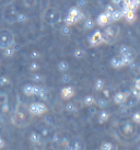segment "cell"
<instances>
[{"label":"cell","instance_id":"cell-1","mask_svg":"<svg viewBox=\"0 0 140 150\" xmlns=\"http://www.w3.org/2000/svg\"><path fill=\"white\" fill-rule=\"evenodd\" d=\"M117 138L125 145H130L138 142L140 132L136 123L132 121H124L117 128Z\"/></svg>","mask_w":140,"mask_h":150},{"label":"cell","instance_id":"cell-2","mask_svg":"<svg viewBox=\"0 0 140 150\" xmlns=\"http://www.w3.org/2000/svg\"><path fill=\"white\" fill-rule=\"evenodd\" d=\"M33 118V115L31 114L29 110V106L23 103L18 96L17 104L14 108V113L11 118V123L16 126L17 128H25L31 124Z\"/></svg>","mask_w":140,"mask_h":150},{"label":"cell","instance_id":"cell-3","mask_svg":"<svg viewBox=\"0 0 140 150\" xmlns=\"http://www.w3.org/2000/svg\"><path fill=\"white\" fill-rule=\"evenodd\" d=\"M101 33H102V38H103V43L113 45L117 42V40L119 38L120 28L116 24H107Z\"/></svg>","mask_w":140,"mask_h":150},{"label":"cell","instance_id":"cell-4","mask_svg":"<svg viewBox=\"0 0 140 150\" xmlns=\"http://www.w3.org/2000/svg\"><path fill=\"white\" fill-rule=\"evenodd\" d=\"M42 19L48 25H56L60 23L62 20V13L60 10L54 7H48L43 11L42 14Z\"/></svg>","mask_w":140,"mask_h":150},{"label":"cell","instance_id":"cell-5","mask_svg":"<svg viewBox=\"0 0 140 150\" xmlns=\"http://www.w3.org/2000/svg\"><path fill=\"white\" fill-rule=\"evenodd\" d=\"M16 43L14 34L10 29H0V50L12 46Z\"/></svg>","mask_w":140,"mask_h":150},{"label":"cell","instance_id":"cell-6","mask_svg":"<svg viewBox=\"0 0 140 150\" xmlns=\"http://www.w3.org/2000/svg\"><path fill=\"white\" fill-rule=\"evenodd\" d=\"M84 19H86L84 13L78 7H74V8H71L69 10L68 16L65 19V22H66L67 25H74L76 23H78V22L84 20Z\"/></svg>","mask_w":140,"mask_h":150},{"label":"cell","instance_id":"cell-7","mask_svg":"<svg viewBox=\"0 0 140 150\" xmlns=\"http://www.w3.org/2000/svg\"><path fill=\"white\" fill-rule=\"evenodd\" d=\"M119 56L123 59L125 66H129L130 64L135 62L137 53L136 50L129 46H122L119 48Z\"/></svg>","mask_w":140,"mask_h":150},{"label":"cell","instance_id":"cell-8","mask_svg":"<svg viewBox=\"0 0 140 150\" xmlns=\"http://www.w3.org/2000/svg\"><path fill=\"white\" fill-rule=\"evenodd\" d=\"M29 110L33 116H41L48 111V108L44 102H33L29 105Z\"/></svg>","mask_w":140,"mask_h":150},{"label":"cell","instance_id":"cell-9","mask_svg":"<svg viewBox=\"0 0 140 150\" xmlns=\"http://www.w3.org/2000/svg\"><path fill=\"white\" fill-rule=\"evenodd\" d=\"M103 43V38H102V33L101 31H95L90 35L89 38V44L92 47H98Z\"/></svg>","mask_w":140,"mask_h":150},{"label":"cell","instance_id":"cell-10","mask_svg":"<svg viewBox=\"0 0 140 150\" xmlns=\"http://www.w3.org/2000/svg\"><path fill=\"white\" fill-rule=\"evenodd\" d=\"M30 142L33 144L34 146L37 147V148H40V145H44L45 142L43 140V137L41 136V134L38 133V132H32V133L30 134Z\"/></svg>","mask_w":140,"mask_h":150},{"label":"cell","instance_id":"cell-11","mask_svg":"<svg viewBox=\"0 0 140 150\" xmlns=\"http://www.w3.org/2000/svg\"><path fill=\"white\" fill-rule=\"evenodd\" d=\"M74 96V89L71 86H66L60 90V98L62 100H70Z\"/></svg>","mask_w":140,"mask_h":150},{"label":"cell","instance_id":"cell-12","mask_svg":"<svg viewBox=\"0 0 140 150\" xmlns=\"http://www.w3.org/2000/svg\"><path fill=\"white\" fill-rule=\"evenodd\" d=\"M110 17H111V13H108V12L101 13L99 17H98V19H96L98 25H100V26H106L107 24H110V23H111Z\"/></svg>","mask_w":140,"mask_h":150},{"label":"cell","instance_id":"cell-13","mask_svg":"<svg viewBox=\"0 0 140 150\" xmlns=\"http://www.w3.org/2000/svg\"><path fill=\"white\" fill-rule=\"evenodd\" d=\"M123 14L124 18L127 20L129 23H132V22L136 21L137 19V14H136V10H132V9H126L123 8Z\"/></svg>","mask_w":140,"mask_h":150},{"label":"cell","instance_id":"cell-14","mask_svg":"<svg viewBox=\"0 0 140 150\" xmlns=\"http://www.w3.org/2000/svg\"><path fill=\"white\" fill-rule=\"evenodd\" d=\"M127 99H128V93H126V92H117L115 96H114V98H113L114 102L118 105L126 103Z\"/></svg>","mask_w":140,"mask_h":150},{"label":"cell","instance_id":"cell-15","mask_svg":"<svg viewBox=\"0 0 140 150\" xmlns=\"http://www.w3.org/2000/svg\"><path fill=\"white\" fill-rule=\"evenodd\" d=\"M111 66L113 68H115V69H118V68H123L125 66V64H124L120 56H114L111 59Z\"/></svg>","mask_w":140,"mask_h":150},{"label":"cell","instance_id":"cell-16","mask_svg":"<svg viewBox=\"0 0 140 150\" xmlns=\"http://www.w3.org/2000/svg\"><path fill=\"white\" fill-rule=\"evenodd\" d=\"M110 116H111V114L107 112L106 110H104L103 108V110L99 113V118H98L99 124H104V123H106V122L110 120Z\"/></svg>","mask_w":140,"mask_h":150},{"label":"cell","instance_id":"cell-17","mask_svg":"<svg viewBox=\"0 0 140 150\" xmlns=\"http://www.w3.org/2000/svg\"><path fill=\"white\" fill-rule=\"evenodd\" d=\"M4 53H2V55H4V57H7V58H10V57H12L13 55L16 54V52H17V48H16V46H14V44H13L12 46H10V47H7V48H4Z\"/></svg>","mask_w":140,"mask_h":150},{"label":"cell","instance_id":"cell-18","mask_svg":"<svg viewBox=\"0 0 140 150\" xmlns=\"http://www.w3.org/2000/svg\"><path fill=\"white\" fill-rule=\"evenodd\" d=\"M124 18V14H123V11L122 10H114L113 12L111 13V17H110V19H111V21L115 22V21H118V20H120V19H123Z\"/></svg>","mask_w":140,"mask_h":150},{"label":"cell","instance_id":"cell-19","mask_svg":"<svg viewBox=\"0 0 140 150\" xmlns=\"http://www.w3.org/2000/svg\"><path fill=\"white\" fill-rule=\"evenodd\" d=\"M64 110L69 113H74V112H77L79 108H78V106H77V103H76V102H68V103L64 106Z\"/></svg>","mask_w":140,"mask_h":150},{"label":"cell","instance_id":"cell-20","mask_svg":"<svg viewBox=\"0 0 140 150\" xmlns=\"http://www.w3.org/2000/svg\"><path fill=\"white\" fill-rule=\"evenodd\" d=\"M57 68L58 70L60 71V72H67L68 71V69H69V64L67 63L66 60H62V62H59V63L57 64Z\"/></svg>","mask_w":140,"mask_h":150},{"label":"cell","instance_id":"cell-21","mask_svg":"<svg viewBox=\"0 0 140 150\" xmlns=\"http://www.w3.org/2000/svg\"><path fill=\"white\" fill-rule=\"evenodd\" d=\"M95 104H96L98 108H100L101 110H103V108H107V105H108V101H107V99H105V98H101V99H96Z\"/></svg>","mask_w":140,"mask_h":150},{"label":"cell","instance_id":"cell-22","mask_svg":"<svg viewBox=\"0 0 140 150\" xmlns=\"http://www.w3.org/2000/svg\"><path fill=\"white\" fill-rule=\"evenodd\" d=\"M22 92H23V94L26 96H33V84H25L23 89H22Z\"/></svg>","mask_w":140,"mask_h":150},{"label":"cell","instance_id":"cell-23","mask_svg":"<svg viewBox=\"0 0 140 150\" xmlns=\"http://www.w3.org/2000/svg\"><path fill=\"white\" fill-rule=\"evenodd\" d=\"M95 101H96V99L93 96H87L83 99V104L87 105V106H92L95 104Z\"/></svg>","mask_w":140,"mask_h":150},{"label":"cell","instance_id":"cell-24","mask_svg":"<svg viewBox=\"0 0 140 150\" xmlns=\"http://www.w3.org/2000/svg\"><path fill=\"white\" fill-rule=\"evenodd\" d=\"M29 20V17L24 14V13H17V16H16V19H14V21L18 22V23H25V22H28Z\"/></svg>","mask_w":140,"mask_h":150},{"label":"cell","instance_id":"cell-25","mask_svg":"<svg viewBox=\"0 0 140 150\" xmlns=\"http://www.w3.org/2000/svg\"><path fill=\"white\" fill-rule=\"evenodd\" d=\"M52 110L55 113H60L64 110V105L62 104L60 101H55L53 103V105H52Z\"/></svg>","mask_w":140,"mask_h":150},{"label":"cell","instance_id":"cell-26","mask_svg":"<svg viewBox=\"0 0 140 150\" xmlns=\"http://www.w3.org/2000/svg\"><path fill=\"white\" fill-rule=\"evenodd\" d=\"M105 87V82H104V80L102 79H98L95 81L94 83V90L95 91H102Z\"/></svg>","mask_w":140,"mask_h":150},{"label":"cell","instance_id":"cell-27","mask_svg":"<svg viewBox=\"0 0 140 150\" xmlns=\"http://www.w3.org/2000/svg\"><path fill=\"white\" fill-rule=\"evenodd\" d=\"M41 69V66H40V64L37 63V62H32V63L29 64V70L31 72H36Z\"/></svg>","mask_w":140,"mask_h":150},{"label":"cell","instance_id":"cell-28","mask_svg":"<svg viewBox=\"0 0 140 150\" xmlns=\"http://www.w3.org/2000/svg\"><path fill=\"white\" fill-rule=\"evenodd\" d=\"M84 55H86V52H84L82 48H76V50H74V56L77 59L83 58V57H84Z\"/></svg>","mask_w":140,"mask_h":150},{"label":"cell","instance_id":"cell-29","mask_svg":"<svg viewBox=\"0 0 140 150\" xmlns=\"http://www.w3.org/2000/svg\"><path fill=\"white\" fill-rule=\"evenodd\" d=\"M24 7L28 9H33L37 4V0H23Z\"/></svg>","mask_w":140,"mask_h":150},{"label":"cell","instance_id":"cell-30","mask_svg":"<svg viewBox=\"0 0 140 150\" xmlns=\"http://www.w3.org/2000/svg\"><path fill=\"white\" fill-rule=\"evenodd\" d=\"M44 123H45L48 127H54V126H55V120H54V117L50 116V115H46V116L44 117Z\"/></svg>","mask_w":140,"mask_h":150},{"label":"cell","instance_id":"cell-31","mask_svg":"<svg viewBox=\"0 0 140 150\" xmlns=\"http://www.w3.org/2000/svg\"><path fill=\"white\" fill-rule=\"evenodd\" d=\"M94 26V21L92 19H84V23H83V28L86 30H92Z\"/></svg>","mask_w":140,"mask_h":150},{"label":"cell","instance_id":"cell-32","mask_svg":"<svg viewBox=\"0 0 140 150\" xmlns=\"http://www.w3.org/2000/svg\"><path fill=\"white\" fill-rule=\"evenodd\" d=\"M44 90H45V88L41 87V86H38V84H33V96H40V94H41Z\"/></svg>","mask_w":140,"mask_h":150},{"label":"cell","instance_id":"cell-33","mask_svg":"<svg viewBox=\"0 0 140 150\" xmlns=\"http://www.w3.org/2000/svg\"><path fill=\"white\" fill-rule=\"evenodd\" d=\"M6 103H9L8 94L6 92H0V106H2Z\"/></svg>","mask_w":140,"mask_h":150},{"label":"cell","instance_id":"cell-34","mask_svg":"<svg viewBox=\"0 0 140 150\" xmlns=\"http://www.w3.org/2000/svg\"><path fill=\"white\" fill-rule=\"evenodd\" d=\"M72 147H74V150H81V149H84V144L80 139H76Z\"/></svg>","mask_w":140,"mask_h":150},{"label":"cell","instance_id":"cell-35","mask_svg":"<svg viewBox=\"0 0 140 150\" xmlns=\"http://www.w3.org/2000/svg\"><path fill=\"white\" fill-rule=\"evenodd\" d=\"M115 147L113 146V144L110 142H104L101 146H100V149H102V150H112V149H114Z\"/></svg>","mask_w":140,"mask_h":150},{"label":"cell","instance_id":"cell-36","mask_svg":"<svg viewBox=\"0 0 140 150\" xmlns=\"http://www.w3.org/2000/svg\"><path fill=\"white\" fill-rule=\"evenodd\" d=\"M43 77H42V75H40V74H37L36 72H34L33 75L31 76V80L33 81V82H36V83H38V82H41V81H43Z\"/></svg>","mask_w":140,"mask_h":150},{"label":"cell","instance_id":"cell-37","mask_svg":"<svg viewBox=\"0 0 140 150\" xmlns=\"http://www.w3.org/2000/svg\"><path fill=\"white\" fill-rule=\"evenodd\" d=\"M58 145H60V147H62V148H67V147L70 145L69 142V139L66 137H62L59 139V142H58Z\"/></svg>","mask_w":140,"mask_h":150},{"label":"cell","instance_id":"cell-38","mask_svg":"<svg viewBox=\"0 0 140 150\" xmlns=\"http://www.w3.org/2000/svg\"><path fill=\"white\" fill-rule=\"evenodd\" d=\"M72 80V77L66 72H64V75L62 76V78H60V81H62V83H69L70 81Z\"/></svg>","mask_w":140,"mask_h":150},{"label":"cell","instance_id":"cell-39","mask_svg":"<svg viewBox=\"0 0 140 150\" xmlns=\"http://www.w3.org/2000/svg\"><path fill=\"white\" fill-rule=\"evenodd\" d=\"M38 133L41 134V136L43 138H46L48 135H49V130H48V126L46 125L45 127H41V129H40V132Z\"/></svg>","mask_w":140,"mask_h":150},{"label":"cell","instance_id":"cell-40","mask_svg":"<svg viewBox=\"0 0 140 150\" xmlns=\"http://www.w3.org/2000/svg\"><path fill=\"white\" fill-rule=\"evenodd\" d=\"M10 83V79L7 76H0V87H4Z\"/></svg>","mask_w":140,"mask_h":150},{"label":"cell","instance_id":"cell-41","mask_svg":"<svg viewBox=\"0 0 140 150\" xmlns=\"http://www.w3.org/2000/svg\"><path fill=\"white\" fill-rule=\"evenodd\" d=\"M129 68H130V71H132L135 76L139 75V71H138V65H137V64H135V62L129 65Z\"/></svg>","mask_w":140,"mask_h":150},{"label":"cell","instance_id":"cell-42","mask_svg":"<svg viewBox=\"0 0 140 150\" xmlns=\"http://www.w3.org/2000/svg\"><path fill=\"white\" fill-rule=\"evenodd\" d=\"M40 99H41L42 101H47L48 99H49V92L45 89V90L40 94Z\"/></svg>","mask_w":140,"mask_h":150},{"label":"cell","instance_id":"cell-43","mask_svg":"<svg viewBox=\"0 0 140 150\" xmlns=\"http://www.w3.org/2000/svg\"><path fill=\"white\" fill-rule=\"evenodd\" d=\"M132 121L135 122L137 125H139L140 124V112H136V113H134V114H132Z\"/></svg>","mask_w":140,"mask_h":150},{"label":"cell","instance_id":"cell-44","mask_svg":"<svg viewBox=\"0 0 140 150\" xmlns=\"http://www.w3.org/2000/svg\"><path fill=\"white\" fill-rule=\"evenodd\" d=\"M62 33L64 35H66V36H69L70 34H71V30H70V25H65L64 28L62 29Z\"/></svg>","mask_w":140,"mask_h":150},{"label":"cell","instance_id":"cell-45","mask_svg":"<svg viewBox=\"0 0 140 150\" xmlns=\"http://www.w3.org/2000/svg\"><path fill=\"white\" fill-rule=\"evenodd\" d=\"M30 57H31V59H38V58H41V53H40V52H37V50H33V52H31V54H30Z\"/></svg>","mask_w":140,"mask_h":150},{"label":"cell","instance_id":"cell-46","mask_svg":"<svg viewBox=\"0 0 140 150\" xmlns=\"http://www.w3.org/2000/svg\"><path fill=\"white\" fill-rule=\"evenodd\" d=\"M127 102V106L128 108H132V106H135V105L138 103V101H137V99L134 96V99H132V100H129V101H126Z\"/></svg>","mask_w":140,"mask_h":150},{"label":"cell","instance_id":"cell-47","mask_svg":"<svg viewBox=\"0 0 140 150\" xmlns=\"http://www.w3.org/2000/svg\"><path fill=\"white\" fill-rule=\"evenodd\" d=\"M101 92H102V94L104 96V98H105V99H108V98L111 96V92H110V90H108V89H103Z\"/></svg>","mask_w":140,"mask_h":150},{"label":"cell","instance_id":"cell-48","mask_svg":"<svg viewBox=\"0 0 140 150\" xmlns=\"http://www.w3.org/2000/svg\"><path fill=\"white\" fill-rule=\"evenodd\" d=\"M132 7H134V9L137 10L140 7V0H132Z\"/></svg>","mask_w":140,"mask_h":150},{"label":"cell","instance_id":"cell-49","mask_svg":"<svg viewBox=\"0 0 140 150\" xmlns=\"http://www.w3.org/2000/svg\"><path fill=\"white\" fill-rule=\"evenodd\" d=\"M115 9H114V7L112 6V4H107L106 6V9H105V12H108V13H112L113 11H114Z\"/></svg>","mask_w":140,"mask_h":150},{"label":"cell","instance_id":"cell-50","mask_svg":"<svg viewBox=\"0 0 140 150\" xmlns=\"http://www.w3.org/2000/svg\"><path fill=\"white\" fill-rule=\"evenodd\" d=\"M0 108H1V111L4 113H7L9 111V103H6V104H4L2 106H0Z\"/></svg>","mask_w":140,"mask_h":150},{"label":"cell","instance_id":"cell-51","mask_svg":"<svg viewBox=\"0 0 140 150\" xmlns=\"http://www.w3.org/2000/svg\"><path fill=\"white\" fill-rule=\"evenodd\" d=\"M134 87L136 88L137 90H140V78H137L136 80H135V86Z\"/></svg>","mask_w":140,"mask_h":150},{"label":"cell","instance_id":"cell-52","mask_svg":"<svg viewBox=\"0 0 140 150\" xmlns=\"http://www.w3.org/2000/svg\"><path fill=\"white\" fill-rule=\"evenodd\" d=\"M96 112H98L96 108H92V106H90V110H89V113H90V115H95V114H96Z\"/></svg>","mask_w":140,"mask_h":150},{"label":"cell","instance_id":"cell-53","mask_svg":"<svg viewBox=\"0 0 140 150\" xmlns=\"http://www.w3.org/2000/svg\"><path fill=\"white\" fill-rule=\"evenodd\" d=\"M130 92H132V96H135V98H136L137 94H138V92H139V90H137L136 88L134 87V88H132V91H130Z\"/></svg>","mask_w":140,"mask_h":150},{"label":"cell","instance_id":"cell-54","mask_svg":"<svg viewBox=\"0 0 140 150\" xmlns=\"http://www.w3.org/2000/svg\"><path fill=\"white\" fill-rule=\"evenodd\" d=\"M77 4H78V7H84L87 4V1L86 0H79Z\"/></svg>","mask_w":140,"mask_h":150},{"label":"cell","instance_id":"cell-55","mask_svg":"<svg viewBox=\"0 0 140 150\" xmlns=\"http://www.w3.org/2000/svg\"><path fill=\"white\" fill-rule=\"evenodd\" d=\"M111 1L114 6H119V4H122V1H123V0H111Z\"/></svg>","mask_w":140,"mask_h":150},{"label":"cell","instance_id":"cell-56","mask_svg":"<svg viewBox=\"0 0 140 150\" xmlns=\"http://www.w3.org/2000/svg\"><path fill=\"white\" fill-rule=\"evenodd\" d=\"M4 145H6V142L4 140V138L0 137V149H2L4 147Z\"/></svg>","mask_w":140,"mask_h":150},{"label":"cell","instance_id":"cell-57","mask_svg":"<svg viewBox=\"0 0 140 150\" xmlns=\"http://www.w3.org/2000/svg\"><path fill=\"white\" fill-rule=\"evenodd\" d=\"M136 99H137V101H138V102H140V90H139V92H138V94H137Z\"/></svg>","mask_w":140,"mask_h":150},{"label":"cell","instance_id":"cell-58","mask_svg":"<svg viewBox=\"0 0 140 150\" xmlns=\"http://www.w3.org/2000/svg\"><path fill=\"white\" fill-rule=\"evenodd\" d=\"M138 71H139V75H140V64L138 65Z\"/></svg>","mask_w":140,"mask_h":150},{"label":"cell","instance_id":"cell-59","mask_svg":"<svg viewBox=\"0 0 140 150\" xmlns=\"http://www.w3.org/2000/svg\"><path fill=\"white\" fill-rule=\"evenodd\" d=\"M138 149H140V145H139V146H138Z\"/></svg>","mask_w":140,"mask_h":150},{"label":"cell","instance_id":"cell-60","mask_svg":"<svg viewBox=\"0 0 140 150\" xmlns=\"http://www.w3.org/2000/svg\"><path fill=\"white\" fill-rule=\"evenodd\" d=\"M0 63H1V60H0Z\"/></svg>","mask_w":140,"mask_h":150}]
</instances>
